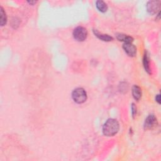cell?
Instances as JSON below:
<instances>
[{
  "label": "cell",
  "mask_w": 161,
  "mask_h": 161,
  "mask_svg": "<svg viewBox=\"0 0 161 161\" xmlns=\"http://www.w3.org/2000/svg\"><path fill=\"white\" fill-rule=\"evenodd\" d=\"M160 9V1H150L147 4V10L149 13L152 15L157 14Z\"/></svg>",
  "instance_id": "4"
},
{
  "label": "cell",
  "mask_w": 161,
  "mask_h": 161,
  "mask_svg": "<svg viewBox=\"0 0 161 161\" xmlns=\"http://www.w3.org/2000/svg\"><path fill=\"white\" fill-rule=\"evenodd\" d=\"M157 125V120L154 115L147 116L144 123V128L145 130H150L154 128Z\"/></svg>",
  "instance_id": "5"
},
{
  "label": "cell",
  "mask_w": 161,
  "mask_h": 161,
  "mask_svg": "<svg viewBox=\"0 0 161 161\" xmlns=\"http://www.w3.org/2000/svg\"><path fill=\"white\" fill-rule=\"evenodd\" d=\"M94 33L96 36L98 38L101 39V40H103V41L110 42V41H111V40H113V37H111V36H109L108 35H104V34L99 33L97 31H95V30H94Z\"/></svg>",
  "instance_id": "8"
},
{
  "label": "cell",
  "mask_w": 161,
  "mask_h": 161,
  "mask_svg": "<svg viewBox=\"0 0 161 161\" xmlns=\"http://www.w3.org/2000/svg\"><path fill=\"white\" fill-rule=\"evenodd\" d=\"M143 65H144V67L147 72L150 73V67H149V57L145 52L144 57H143Z\"/></svg>",
  "instance_id": "12"
},
{
  "label": "cell",
  "mask_w": 161,
  "mask_h": 161,
  "mask_svg": "<svg viewBox=\"0 0 161 161\" xmlns=\"http://www.w3.org/2000/svg\"><path fill=\"white\" fill-rule=\"evenodd\" d=\"M87 36H88V32L84 27H78L74 30L73 37L77 41L83 42L86 39Z\"/></svg>",
  "instance_id": "3"
},
{
  "label": "cell",
  "mask_w": 161,
  "mask_h": 161,
  "mask_svg": "<svg viewBox=\"0 0 161 161\" xmlns=\"http://www.w3.org/2000/svg\"><path fill=\"white\" fill-rule=\"evenodd\" d=\"M132 115L134 117L135 116V115L137 113V108L135 106V104H132Z\"/></svg>",
  "instance_id": "13"
},
{
  "label": "cell",
  "mask_w": 161,
  "mask_h": 161,
  "mask_svg": "<svg viewBox=\"0 0 161 161\" xmlns=\"http://www.w3.org/2000/svg\"><path fill=\"white\" fill-rule=\"evenodd\" d=\"M119 130V123L118 121L113 118L108 119L103 127V132L104 135L111 137L118 133Z\"/></svg>",
  "instance_id": "1"
},
{
  "label": "cell",
  "mask_w": 161,
  "mask_h": 161,
  "mask_svg": "<svg viewBox=\"0 0 161 161\" xmlns=\"http://www.w3.org/2000/svg\"><path fill=\"white\" fill-rule=\"evenodd\" d=\"M72 98L77 104L84 103L87 99V93L83 88H78L73 91Z\"/></svg>",
  "instance_id": "2"
},
{
  "label": "cell",
  "mask_w": 161,
  "mask_h": 161,
  "mask_svg": "<svg viewBox=\"0 0 161 161\" xmlns=\"http://www.w3.org/2000/svg\"><path fill=\"white\" fill-rule=\"evenodd\" d=\"M155 100H156V101L157 102H158L159 104L160 103V94H158V95H157L156 96V97H155Z\"/></svg>",
  "instance_id": "14"
},
{
  "label": "cell",
  "mask_w": 161,
  "mask_h": 161,
  "mask_svg": "<svg viewBox=\"0 0 161 161\" xmlns=\"http://www.w3.org/2000/svg\"><path fill=\"white\" fill-rule=\"evenodd\" d=\"M133 96L136 100H139L142 96V90L140 87L137 85H135L132 89Z\"/></svg>",
  "instance_id": "7"
},
{
  "label": "cell",
  "mask_w": 161,
  "mask_h": 161,
  "mask_svg": "<svg viewBox=\"0 0 161 161\" xmlns=\"http://www.w3.org/2000/svg\"><path fill=\"white\" fill-rule=\"evenodd\" d=\"M96 6L97 9L102 13L106 12L108 10V6L106 3H104L103 1H97L96 3Z\"/></svg>",
  "instance_id": "10"
},
{
  "label": "cell",
  "mask_w": 161,
  "mask_h": 161,
  "mask_svg": "<svg viewBox=\"0 0 161 161\" xmlns=\"http://www.w3.org/2000/svg\"><path fill=\"white\" fill-rule=\"evenodd\" d=\"M116 38L118 39V40L120 41H123L125 42V43H132L133 42V38L126 35H123V34H117L116 35Z\"/></svg>",
  "instance_id": "9"
},
{
  "label": "cell",
  "mask_w": 161,
  "mask_h": 161,
  "mask_svg": "<svg viewBox=\"0 0 161 161\" xmlns=\"http://www.w3.org/2000/svg\"><path fill=\"white\" fill-rule=\"evenodd\" d=\"M123 48L126 53L130 57H133L137 53L136 47L132 43H125Z\"/></svg>",
  "instance_id": "6"
},
{
  "label": "cell",
  "mask_w": 161,
  "mask_h": 161,
  "mask_svg": "<svg viewBox=\"0 0 161 161\" xmlns=\"http://www.w3.org/2000/svg\"><path fill=\"white\" fill-rule=\"evenodd\" d=\"M28 3L30 4H31V5H33L34 3H36V1H28Z\"/></svg>",
  "instance_id": "15"
},
{
  "label": "cell",
  "mask_w": 161,
  "mask_h": 161,
  "mask_svg": "<svg viewBox=\"0 0 161 161\" xmlns=\"http://www.w3.org/2000/svg\"><path fill=\"white\" fill-rule=\"evenodd\" d=\"M7 21V17L5 11L2 7L0 8V25L1 27L5 25Z\"/></svg>",
  "instance_id": "11"
}]
</instances>
